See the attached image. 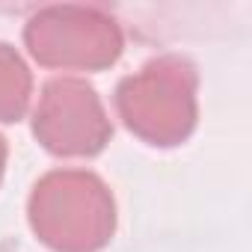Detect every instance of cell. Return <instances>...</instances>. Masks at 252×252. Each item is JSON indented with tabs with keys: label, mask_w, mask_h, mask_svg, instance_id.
<instances>
[{
	"label": "cell",
	"mask_w": 252,
	"mask_h": 252,
	"mask_svg": "<svg viewBox=\"0 0 252 252\" xmlns=\"http://www.w3.org/2000/svg\"><path fill=\"white\" fill-rule=\"evenodd\" d=\"M30 225L57 252H95L113 234L116 205L98 175L57 169L33 187Z\"/></svg>",
	"instance_id": "6da1fadb"
},
{
	"label": "cell",
	"mask_w": 252,
	"mask_h": 252,
	"mask_svg": "<svg viewBox=\"0 0 252 252\" xmlns=\"http://www.w3.org/2000/svg\"><path fill=\"white\" fill-rule=\"evenodd\" d=\"M33 131L48 152L83 158L104 149L110 140V122L89 83L60 77L42 89Z\"/></svg>",
	"instance_id": "277c9868"
},
{
	"label": "cell",
	"mask_w": 252,
	"mask_h": 252,
	"mask_svg": "<svg viewBox=\"0 0 252 252\" xmlns=\"http://www.w3.org/2000/svg\"><path fill=\"white\" fill-rule=\"evenodd\" d=\"M30 71L15 48L0 42V122H18L30 101Z\"/></svg>",
	"instance_id": "5b68a950"
},
{
	"label": "cell",
	"mask_w": 252,
	"mask_h": 252,
	"mask_svg": "<svg viewBox=\"0 0 252 252\" xmlns=\"http://www.w3.org/2000/svg\"><path fill=\"white\" fill-rule=\"evenodd\" d=\"M125 125L152 146H178L196 125V71L178 57L146 63L116 89Z\"/></svg>",
	"instance_id": "7a4b0ae2"
},
{
	"label": "cell",
	"mask_w": 252,
	"mask_h": 252,
	"mask_svg": "<svg viewBox=\"0 0 252 252\" xmlns=\"http://www.w3.org/2000/svg\"><path fill=\"white\" fill-rule=\"evenodd\" d=\"M30 54L51 68H107L122 54L119 24L95 6L39 9L24 30Z\"/></svg>",
	"instance_id": "3957f363"
},
{
	"label": "cell",
	"mask_w": 252,
	"mask_h": 252,
	"mask_svg": "<svg viewBox=\"0 0 252 252\" xmlns=\"http://www.w3.org/2000/svg\"><path fill=\"white\" fill-rule=\"evenodd\" d=\"M3 163H6V143L0 137V175H3Z\"/></svg>",
	"instance_id": "8992f818"
}]
</instances>
